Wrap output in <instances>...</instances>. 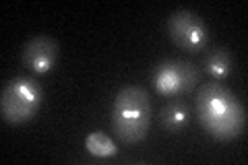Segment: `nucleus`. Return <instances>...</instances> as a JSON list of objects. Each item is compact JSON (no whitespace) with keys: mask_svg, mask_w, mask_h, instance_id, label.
<instances>
[{"mask_svg":"<svg viewBox=\"0 0 248 165\" xmlns=\"http://www.w3.org/2000/svg\"><path fill=\"white\" fill-rule=\"evenodd\" d=\"M197 118L207 135L219 143H230L246 130L244 105L221 83H205L199 89Z\"/></svg>","mask_w":248,"mask_h":165,"instance_id":"f257e3e1","label":"nucleus"},{"mask_svg":"<svg viewBox=\"0 0 248 165\" xmlns=\"http://www.w3.org/2000/svg\"><path fill=\"white\" fill-rule=\"evenodd\" d=\"M151 99L139 85H128L118 91L112 105V128L124 145H137L147 138L151 128Z\"/></svg>","mask_w":248,"mask_h":165,"instance_id":"f03ea898","label":"nucleus"},{"mask_svg":"<svg viewBox=\"0 0 248 165\" xmlns=\"http://www.w3.org/2000/svg\"><path fill=\"white\" fill-rule=\"evenodd\" d=\"M44 91L33 76H17L4 83L0 93V116L6 124L19 126L33 118L42 107Z\"/></svg>","mask_w":248,"mask_h":165,"instance_id":"7ed1b4c3","label":"nucleus"},{"mask_svg":"<svg viewBox=\"0 0 248 165\" xmlns=\"http://www.w3.org/2000/svg\"><path fill=\"white\" fill-rule=\"evenodd\" d=\"M201 78L199 68L186 60H166L153 73V89L161 97H178L186 95L197 87Z\"/></svg>","mask_w":248,"mask_h":165,"instance_id":"20e7f679","label":"nucleus"},{"mask_svg":"<svg viewBox=\"0 0 248 165\" xmlns=\"http://www.w3.org/2000/svg\"><path fill=\"white\" fill-rule=\"evenodd\" d=\"M168 35L176 48L197 54L209 44V29L205 21L192 11H176L168 19Z\"/></svg>","mask_w":248,"mask_h":165,"instance_id":"39448f33","label":"nucleus"},{"mask_svg":"<svg viewBox=\"0 0 248 165\" xmlns=\"http://www.w3.org/2000/svg\"><path fill=\"white\" fill-rule=\"evenodd\" d=\"M60 56V45L56 39L48 35H35L23 45L21 50V60L31 73L35 75H46L50 73L56 64Z\"/></svg>","mask_w":248,"mask_h":165,"instance_id":"423d86ee","label":"nucleus"},{"mask_svg":"<svg viewBox=\"0 0 248 165\" xmlns=\"http://www.w3.org/2000/svg\"><path fill=\"white\" fill-rule=\"evenodd\" d=\"M159 120H161V126H164L168 132L180 135V132H184L186 126H188L190 107L186 105L182 99H172L164 105V109H161Z\"/></svg>","mask_w":248,"mask_h":165,"instance_id":"0eeeda50","label":"nucleus"},{"mask_svg":"<svg viewBox=\"0 0 248 165\" xmlns=\"http://www.w3.org/2000/svg\"><path fill=\"white\" fill-rule=\"evenodd\" d=\"M205 70L215 81H223L232 73V54L226 48H215L207 54L205 58Z\"/></svg>","mask_w":248,"mask_h":165,"instance_id":"6e6552de","label":"nucleus"},{"mask_svg":"<svg viewBox=\"0 0 248 165\" xmlns=\"http://www.w3.org/2000/svg\"><path fill=\"white\" fill-rule=\"evenodd\" d=\"M85 149L93 157H114L118 153V147L114 145V140L108 135H104V132H91L85 138Z\"/></svg>","mask_w":248,"mask_h":165,"instance_id":"1a4fd4ad","label":"nucleus"}]
</instances>
